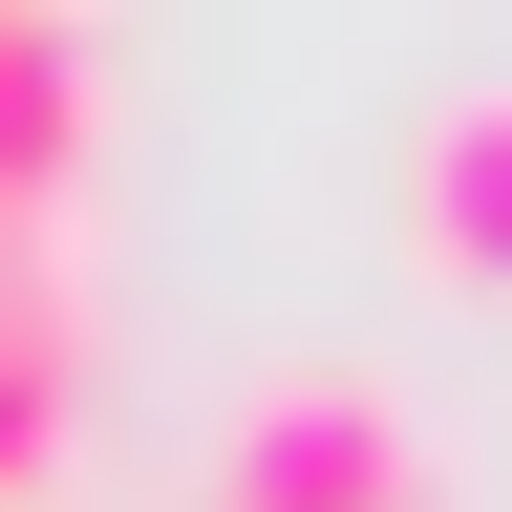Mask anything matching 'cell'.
I'll return each mask as SVG.
<instances>
[{"label": "cell", "instance_id": "3957f363", "mask_svg": "<svg viewBox=\"0 0 512 512\" xmlns=\"http://www.w3.org/2000/svg\"><path fill=\"white\" fill-rule=\"evenodd\" d=\"M64 406H86V278H64V235H0V512H43Z\"/></svg>", "mask_w": 512, "mask_h": 512}, {"label": "cell", "instance_id": "6da1fadb", "mask_svg": "<svg viewBox=\"0 0 512 512\" xmlns=\"http://www.w3.org/2000/svg\"><path fill=\"white\" fill-rule=\"evenodd\" d=\"M214 512H427V427L363 363H278L214 427Z\"/></svg>", "mask_w": 512, "mask_h": 512}, {"label": "cell", "instance_id": "277c9868", "mask_svg": "<svg viewBox=\"0 0 512 512\" xmlns=\"http://www.w3.org/2000/svg\"><path fill=\"white\" fill-rule=\"evenodd\" d=\"M86 128H107V43H86V22H43V0H0V235H43V214H64Z\"/></svg>", "mask_w": 512, "mask_h": 512}, {"label": "cell", "instance_id": "7a4b0ae2", "mask_svg": "<svg viewBox=\"0 0 512 512\" xmlns=\"http://www.w3.org/2000/svg\"><path fill=\"white\" fill-rule=\"evenodd\" d=\"M406 256H427L448 299H512V64L406 128Z\"/></svg>", "mask_w": 512, "mask_h": 512}]
</instances>
